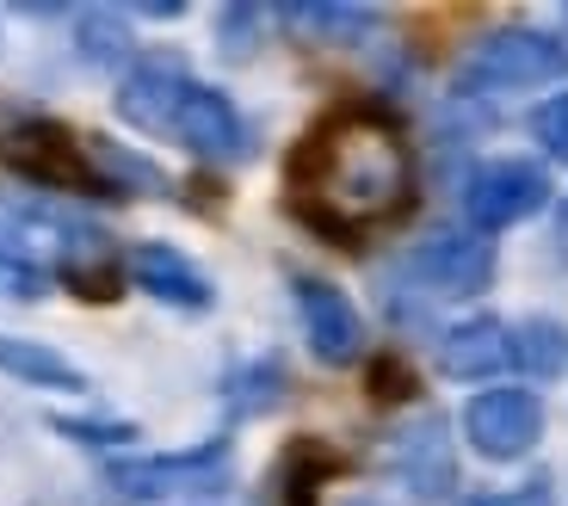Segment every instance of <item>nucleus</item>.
<instances>
[{
    "mask_svg": "<svg viewBox=\"0 0 568 506\" xmlns=\"http://www.w3.org/2000/svg\"><path fill=\"white\" fill-rule=\"evenodd\" d=\"M291 185H297V204L310 223L346 235V229L389 223L408 204L414 155L384 112H341L303 142Z\"/></svg>",
    "mask_w": 568,
    "mask_h": 506,
    "instance_id": "obj_1",
    "label": "nucleus"
},
{
    "mask_svg": "<svg viewBox=\"0 0 568 506\" xmlns=\"http://www.w3.org/2000/svg\"><path fill=\"white\" fill-rule=\"evenodd\" d=\"M118 112L124 124L149 130V136H173L199 161H242L247 155V124L216 87L180 74L173 62H142L118 87Z\"/></svg>",
    "mask_w": 568,
    "mask_h": 506,
    "instance_id": "obj_2",
    "label": "nucleus"
},
{
    "mask_svg": "<svg viewBox=\"0 0 568 506\" xmlns=\"http://www.w3.org/2000/svg\"><path fill=\"white\" fill-rule=\"evenodd\" d=\"M562 74H568L562 38L513 26V31H495V38H483L469 50L457 87H464V93H526V87L562 81Z\"/></svg>",
    "mask_w": 568,
    "mask_h": 506,
    "instance_id": "obj_3",
    "label": "nucleus"
},
{
    "mask_svg": "<svg viewBox=\"0 0 568 506\" xmlns=\"http://www.w3.org/2000/svg\"><path fill=\"white\" fill-rule=\"evenodd\" d=\"M0 161L38 185H57V192H93L100 185L81 142L62 124H43V118H7L0 124Z\"/></svg>",
    "mask_w": 568,
    "mask_h": 506,
    "instance_id": "obj_4",
    "label": "nucleus"
},
{
    "mask_svg": "<svg viewBox=\"0 0 568 506\" xmlns=\"http://www.w3.org/2000/svg\"><path fill=\"white\" fill-rule=\"evenodd\" d=\"M229 476V445L204 451H180V457H149V464H118L105 476L118 506H142V500H168V494H199V488H216Z\"/></svg>",
    "mask_w": 568,
    "mask_h": 506,
    "instance_id": "obj_5",
    "label": "nucleus"
},
{
    "mask_svg": "<svg viewBox=\"0 0 568 506\" xmlns=\"http://www.w3.org/2000/svg\"><path fill=\"white\" fill-rule=\"evenodd\" d=\"M550 204V180L531 161H488L464 185V216L476 229H513Z\"/></svg>",
    "mask_w": 568,
    "mask_h": 506,
    "instance_id": "obj_6",
    "label": "nucleus"
},
{
    "mask_svg": "<svg viewBox=\"0 0 568 506\" xmlns=\"http://www.w3.org/2000/svg\"><path fill=\"white\" fill-rule=\"evenodd\" d=\"M464 433L483 457L513 464V457H526V451L544 438V408H538L531 389H483L464 408Z\"/></svg>",
    "mask_w": 568,
    "mask_h": 506,
    "instance_id": "obj_7",
    "label": "nucleus"
},
{
    "mask_svg": "<svg viewBox=\"0 0 568 506\" xmlns=\"http://www.w3.org/2000/svg\"><path fill=\"white\" fill-rule=\"evenodd\" d=\"M408 272L439 296H469L495 279V247L483 235H464V229H439L408 253Z\"/></svg>",
    "mask_w": 568,
    "mask_h": 506,
    "instance_id": "obj_8",
    "label": "nucleus"
},
{
    "mask_svg": "<svg viewBox=\"0 0 568 506\" xmlns=\"http://www.w3.org/2000/svg\"><path fill=\"white\" fill-rule=\"evenodd\" d=\"M297 315H303V334H310V352L322 365H353L365 352V322H358L353 296L334 291L327 279H297Z\"/></svg>",
    "mask_w": 568,
    "mask_h": 506,
    "instance_id": "obj_9",
    "label": "nucleus"
},
{
    "mask_svg": "<svg viewBox=\"0 0 568 506\" xmlns=\"http://www.w3.org/2000/svg\"><path fill=\"white\" fill-rule=\"evenodd\" d=\"M389 469H396L420 500H439V494L452 488V438H445L439 414H420L408 433H396V445H389Z\"/></svg>",
    "mask_w": 568,
    "mask_h": 506,
    "instance_id": "obj_10",
    "label": "nucleus"
},
{
    "mask_svg": "<svg viewBox=\"0 0 568 506\" xmlns=\"http://www.w3.org/2000/svg\"><path fill=\"white\" fill-rule=\"evenodd\" d=\"M130 272H136V284L155 303H173V310H211V279H204L192 260H185L180 247H168V241H142L136 253H130Z\"/></svg>",
    "mask_w": 568,
    "mask_h": 506,
    "instance_id": "obj_11",
    "label": "nucleus"
},
{
    "mask_svg": "<svg viewBox=\"0 0 568 506\" xmlns=\"http://www.w3.org/2000/svg\"><path fill=\"white\" fill-rule=\"evenodd\" d=\"M439 365H445V377H495L500 365H513V327H500L495 315L457 322L439 340Z\"/></svg>",
    "mask_w": 568,
    "mask_h": 506,
    "instance_id": "obj_12",
    "label": "nucleus"
},
{
    "mask_svg": "<svg viewBox=\"0 0 568 506\" xmlns=\"http://www.w3.org/2000/svg\"><path fill=\"white\" fill-rule=\"evenodd\" d=\"M284 26L310 43H353L377 26V13L358 0H297V7H284Z\"/></svg>",
    "mask_w": 568,
    "mask_h": 506,
    "instance_id": "obj_13",
    "label": "nucleus"
},
{
    "mask_svg": "<svg viewBox=\"0 0 568 506\" xmlns=\"http://www.w3.org/2000/svg\"><path fill=\"white\" fill-rule=\"evenodd\" d=\"M327 469H334V457H327L322 445H310V438H297V445L272 464L260 506H315V488H322Z\"/></svg>",
    "mask_w": 568,
    "mask_h": 506,
    "instance_id": "obj_14",
    "label": "nucleus"
},
{
    "mask_svg": "<svg viewBox=\"0 0 568 506\" xmlns=\"http://www.w3.org/2000/svg\"><path fill=\"white\" fill-rule=\"evenodd\" d=\"M0 371H7V377H19V383H38V389H62V395L87 389L81 371H74L62 352H50L43 340H13V334H0Z\"/></svg>",
    "mask_w": 568,
    "mask_h": 506,
    "instance_id": "obj_15",
    "label": "nucleus"
},
{
    "mask_svg": "<svg viewBox=\"0 0 568 506\" xmlns=\"http://www.w3.org/2000/svg\"><path fill=\"white\" fill-rule=\"evenodd\" d=\"M87 161H93V180H112L118 185V192H161V185H168V180H161V168H149V161H142V155H130V149H118V142H87Z\"/></svg>",
    "mask_w": 568,
    "mask_h": 506,
    "instance_id": "obj_16",
    "label": "nucleus"
},
{
    "mask_svg": "<svg viewBox=\"0 0 568 506\" xmlns=\"http://www.w3.org/2000/svg\"><path fill=\"white\" fill-rule=\"evenodd\" d=\"M568 358V340L556 322H526V327H513V365H526L538 371V377H550V371H562Z\"/></svg>",
    "mask_w": 568,
    "mask_h": 506,
    "instance_id": "obj_17",
    "label": "nucleus"
},
{
    "mask_svg": "<svg viewBox=\"0 0 568 506\" xmlns=\"http://www.w3.org/2000/svg\"><path fill=\"white\" fill-rule=\"evenodd\" d=\"M531 136H538L556 161H568V93H556L550 105H538V112H531Z\"/></svg>",
    "mask_w": 568,
    "mask_h": 506,
    "instance_id": "obj_18",
    "label": "nucleus"
},
{
    "mask_svg": "<svg viewBox=\"0 0 568 506\" xmlns=\"http://www.w3.org/2000/svg\"><path fill=\"white\" fill-rule=\"evenodd\" d=\"M118 50H124V31H118L112 13H87L81 19V57L87 62H112Z\"/></svg>",
    "mask_w": 568,
    "mask_h": 506,
    "instance_id": "obj_19",
    "label": "nucleus"
},
{
    "mask_svg": "<svg viewBox=\"0 0 568 506\" xmlns=\"http://www.w3.org/2000/svg\"><path fill=\"white\" fill-rule=\"evenodd\" d=\"M0 296H19V303L43 296V272L31 260H19L13 247H0Z\"/></svg>",
    "mask_w": 568,
    "mask_h": 506,
    "instance_id": "obj_20",
    "label": "nucleus"
},
{
    "mask_svg": "<svg viewBox=\"0 0 568 506\" xmlns=\"http://www.w3.org/2000/svg\"><path fill=\"white\" fill-rule=\"evenodd\" d=\"M223 50L229 57H247L254 50V26H260V7H223Z\"/></svg>",
    "mask_w": 568,
    "mask_h": 506,
    "instance_id": "obj_21",
    "label": "nucleus"
},
{
    "mask_svg": "<svg viewBox=\"0 0 568 506\" xmlns=\"http://www.w3.org/2000/svg\"><path fill=\"white\" fill-rule=\"evenodd\" d=\"M457 506H556V494H550V482H526V488H500V494H469V500H457Z\"/></svg>",
    "mask_w": 568,
    "mask_h": 506,
    "instance_id": "obj_22",
    "label": "nucleus"
},
{
    "mask_svg": "<svg viewBox=\"0 0 568 506\" xmlns=\"http://www.w3.org/2000/svg\"><path fill=\"white\" fill-rule=\"evenodd\" d=\"M57 433L81 438V445H124L130 426H93V421H57Z\"/></svg>",
    "mask_w": 568,
    "mask_h": 506,
    "instance_id": "obj_23",
    "label": "nucleus"
},
{
    "mask_svg": "<svg viewBox=\"0 0 568 506\" xmlns=\"http://www.w3.org/2000/svg\"><path fill=\"white\" fill-rule=\"evenodd\" d=\"M346 506H384V500H346Z\"/></svg>",
    "mask_w": 568,
    "mask_h": 506,
    "instance_id": "obj_24",
    "label": "nucleus"
},
{
    "mask_svg": "<svg viewBox=\"0 0 568 506\" xmlns=\"http://www.w3.org/2000/svg\"><path fill=\"white\" fill-rule=\"evenodd\" d=\"M562 235H568V204H562Z\"/></svg>",
    "mask_w": 568,
    "mask_h": 506,
    "instance_id": "obj_25",
    "label": "nucleus"
}]
</instances>
